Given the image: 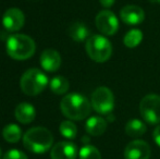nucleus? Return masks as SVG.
<instances>
[{
	"label": "nucleus",
	"instance_id": "5701e85b",
	"mask_svg": "<svg viewBox=\"0 0 160 159\" xmlns=\"http://www.w3.org/2000/svg\"><path fill=\"white\" fill-rule=\"evenodd\" d=\"M3 159H28V156L21 151L18 149H11L7 152L3 156Z\"/></svg>",
	"mask_w": 160,
	"mask_h": 159
},
{
	"label": "nucleus",
	"instance_id": "f03ea898",
	"mask_svg": "<svg viewBox=\"0 0 160 159\" xmlns=\"http://www.w3.org/2000/svg\"><path fill=\"white\" fill-rule=\"evenodd\" d=\"M53 136L48 129L35 127L30 129L23 136V145L26 149L35 154H42L51 148Z\"/></svg>",
	"mask_w": 160,
	"mask_h": 159
},
{
	"label": "nucleus",
	"instance_id": "f3484780",
	"mask_svg": "<svg viewBox=\"0 0 160 159\" xmlns=\"http://www.w3.org/2000/svg\"><path fill=\"white\" fill-rule=\"evenodd\" d=\"M69 35L75 42H83L89 38V31L85 24L81 22H75L69 27Z\"/></svg>",
	"mask_w": 160,
	"mask_h": 159
},
{
	"label": "nucleus",
	"instance_id": "20e7f679",
	"mask_svg": "<svg viewBox=\"0 0 160 159\" xmlns=\"http://www.w3.org/2000/svg\"><path fill=\"white\" fill-rule=\"evenodd\" d=\"M86 52L92 60L98 63L106 62L112 53V45L102 35H93L86 40Z\"/></svg>",
	"mask_w": 160,
	"mask_h": 159
},
{
	"label": "nucleus",
	"instance_id": "39448f33",
	"mask_svg": "<svg viewBox=\"0 0 160 159\" xmlns=\"http://www.w3.org/2000/svg\"><path fill=\"white\" fill-rule=\"evenodd\" d=\"M48 84V77L42 71L38 69H30L21 77V89L28 96L40 94Z\"/></svg>",
	"mask_w": 160,
	"mask_h": 159
},
{
	"label": "nucleus",
	"instance_id": "9d476101",
	"mask_svg": "<svg viewBox=\"0 0 160 159\" xmlns=\"http://www.w3.org/2000/svg\"><path fill=\"white\" fill-rule=\"evenodd\" d=\"M25 22L24 13L19 8H10L4 12L2 17V24L4 28L10 32H17L21 30Z\"/></svg>",
	"mask_w": 160,
	"mask_h": 159
},
{
	"label": "nucleus",
	"instance_id": "bb28decb",
	"mask_svg": "<svg viewBox=\"0 0 160 159\" xmlns=\"http://www.w3.org/2000/svg\"><path fill=\"white\" fill-rule=\"evenodd\" d=\"M158 1H159V2H160V0H158Z\"/></svg>",
	"mask_w": 160,
	"mask_h": 159
},
{
	"label": "nucleus",
	"instance_id": "1a4fd4ad",
	"mask_svg": "<svg viewBox=\"0 0 160 159\" xmlns=\"http://www.w3.org/2000/svg\"><path fill=\"white\" fill-rule=\"evenodd\" d=\"M150 146L142 140H135L130 142L124 149L125 159H149L150 158Z\"/></svg>",
	"mask_w": 160,
	"mask_h": 159
},
{
	"label": "nucleus",
	"instance_id": "dca6fc26",
	"mask_svg": "<svg viewBox=\"0 0 160 159\" xmlns=\"http://www.w3.org/2000/svg\"><path fill=\"white\" fill-rule=\"evenodd\" d=\"M125 133L131 137H139L147 131V127L143 121L138 119H132L125 124Z\"/></svg>",
	"mask_w": 160,
	"mask_h": 159
},
{
	"label": "nucleus",
	"instance_id": "ddd939ff",
	"mask_svg": "<svg viewBox=\"0 0 160 159\" xmlns=\"http://www.w3.org/2000/svg\"><path fill=\"white\" fill-rule=\"evenodd\" d=\"M40 66L45 71L55 72L61 66L60 53L55 49H46L40 55Z\"/></svg>",
	"mask_w": 160,
	"mask_h": 159
},
{
	"label": "nucleus",
	"instance_id": "412c9836",
	"mask_svg": "<svg viewBox=\"0 0 160 159\" xmlns=\"http://www.w3.org/2000/svg\"><path fill=\"white\" fill-rule=\"evenodd\" d=\"M60 133L62 136L69 140H73L75 138L76 134H78V127L72 121H63L59 127Z\"/></svg>",
	"mask_w": 160,
	"mask_h": 159
},
{
	"label": "nucleus",
	"instance_id": "b1692460",
	"mask_svg": "<svg viewBox=\"0 0 160 159\" xmlns=\"http://www.w3.org/2000/svg\"><path fill=\"white\" fill-rule=\"evenodd\" d=\"M152 137H154V141L158 146H160V124L156 129L154 130V133H152Z\"/></svg>",
	"mask_w": 160,
	"mask_h": 159
},
{
	"label": "nucleus",
	"instance_id": "423d86ee",
	"mask_svg": "<svg viewBox=\"0 0 160 159\" xmlns=\"http://www.w3.org/2000/svg\"><path fill=\"white\" fill-rule=\"evenodd\" d=\"M139 112L144 121L149 124L160 123V96L156 94H148L139 104Z\"/></svg>",
	"mask_w": 160,
	"mask_h": 159
},
{
	"label": "nucleus",
	"instance_id": "f257e3e1",
	"mask_svg": "<svg viewBox=\"0 0 160 159\" xmlns=\"http://www.w3.org/2000/svg\"><path fill=\"white\" fill-rule=\"evenodd\" d=\"M60 109L68 119L78 121L88 117L92 110V104H89L88 99L85 96L78 93H72L62 98Z\"/></svg>",
	"mask_w": 160,
	"mask_h": 159
},
{
	"label": "nucleus",
	"instance_id": "a878e982",
	"mask_svg": "<svg viewBox=\"0 0 160 159\" xmlns=\"http://www.w3.org/2000/svg\"><path fill=\"white\" fill-rule=\"evenodd\" d=\"M0 159H1V148H0Z\"/></svg>",
	"mask_w": 160,
	"mask_h": 159
},
{
	"label": "nucleus",
	"instance_id": "6ab92c4d",
	"mask_svg": "<svg viewBox=\"0 0 160 159\" xmlns=\"http://www.w3.org/2000/svg\"><path fill=\"white\" fill-rule=\"evenodd\" d=\"M50 89L57 95H62V94L67 93L68 89L70 87V83L65 77H55L51 79L50 83H49Z\"/></svg>",
	"mask_w": 160,
	"mask_h": 159
},
{
	"label": "nucleus",
	"instance_id": "393cba45",
	"mask_svg": "<svg viewBox=\"0 0 160 159\" xmlns=\"http://www.w3.org/2000/svg\"><path fill=\"white\" fill-rule=\"evenodd\" d=\"M99 2H100L101 6L105 7V8H110V7H112L114 4L116 0H99Z\"/></svg>",
	"mask_w": 160,
	"mask_h": 159
},
{
	"label": "nucleus",
	"instance_id": "a211bd4d",
	"mask_svg": "<svg viewBox=\"0 0 160 159\" xmlns=\"http://www.w3.org/2000/svg\"><path fill=\"white\" fill-rule=\"evenodd\" d=\"M3 138L9 143H17L20 141L22 136V131L19 125L17 124H8L3 127L2 131Z\"/></svg>",
	"mask_w": 160,
	"mask_h": 159
},
{
	"label": "nucleus",
	"instance_id": "2eb2a0df",
	"mask_svg": "<svg viewBox=\"0 0 160 159\" xmlns=\"http://www.w3.org/2000/svg\"><path fill=\"white\" fill-rule=\"evenodd\" d=\"M85 130L93 136H100L107 130V121L101 117H92L85 123Z\"/></svg>",
	"mask_w": 160,
	"mask_h": 159
},
{
	"label": "nucleus",
	"instance_id": "aec40b11",
	"mask_svg": "<svg viewBox=\"0 0 160 159\" xmlns=\"http://www.w3.org/2000/svg\"><path fill=\"white\" fill-rule=\"evenodd\" d=\"M142 39H143V33L139 30H131L130 32L127 33L124 36V45L128 48H135L141 44Z\"/></svg>",
	"mask_w": 160,
	"mask_h": 159
},
{
	"label": "nucleus",
	"instance_id": "9b49d317",
	"mask_svg": "<svg viewBox=\"0 0 160 159\" xmlns=\"http://www.w3.org/2000/svg\"><path fill=\"white\" fill-rule=\"evenodd\" d=\"M120 17L121 20L128 25H137L144 21L145 13L141 7L135 6V4H128L121 9Z\"/></svg>",
	"mask_w": 160,
	"mask_h": 159
},
{
	"label": "nucleus",
	"instance_id": "4468645a",
	"mask_svg": "<svg viewBox=\"0 0 160 159\" xmlns=\"http://www.w3.org/2000/svg\"><path fill=\"white\" fill-rule=\"evenodd\" d=\"M35 108L33 107V105L28 104V102H21L18 105L14 110L15 119L23 124H28L32 122L35 119Z\"/></svg>",
	"mask_w": 160,
	"mask_h": 159
},
{
	"label": "nucleus",
	"instance_id": "6e6552de",
	"mask_svg": "<svg viewBox=\"0 0 160 159\" xmlns=\"http://www.w3.org/2000/svg\"><path fill=\"white\" fill-rule=\"evenodd\" d=\"M96 26L101 34L112 36L118 32L119 21L113 12L110 10H102L96 15Z\"/></svg>",
	"mask_w": 160,
	"mask_h": 159
},
{
	"label": "nucleus",
	"instance_id": "0eeeda50",
	"mask_svg": "<svg viewBox=\"0 0 160 159\" xmlns=\"http://www.w3.org/2000/svg\"><path fill=\"white\" fill-rule=\"evenodd\" d=\"M92 107L99 115H109L114 108L113 93L108 87L100 86L92 94Z\"/></svg>",
	"mask_w": 160,
	"mask_h": 159
},
{
	"label": "nucleus",
	"instance_id": "7ed1b4c3",
	"mask_svg": "<svg viewBox=\"0 0 160 159\" xmlns=\"http://www.w3.org/2000/svg\"><path fill=\"white\" fill-rule=\"evenodd\" d=\"M6 49L8 55L15 60H26L35 52V42L28 35L15 34L7 39Z\"/></svg>",
	"mask_w": 160,
	"mask_h": 159
},
{
	"label": "nucleus",
	"instance_id": "4be33fe9",
	"mask_svg": "<svg viewBox=\"0 0 160 159\" xmlns=\"http://www.w3.org/2000/svg\"><path fill=\"white\" fill-rule=\"evenodd\" d=\"M80 159H101V154L95 146L85 145L80 151Z\"/></svg>",
	"mask_w": 160,
	"mask_h": 159
},
{
	"label": "nucleus",
	"instance_id": "f8f14e48",
	"mask_svg": "<svg viewBox=\"0 0 160 159\" xmlns=\"http://www.w3.org/2000/svg\"><path fill=\"white\" fill-rule=\"evenodd\" d=\"M78 155L76 145L72 142H59L51 148V159H75Z\"/></svg>",
	"mask_w": 160,
	"mask_h": 159
}]
</instances>
